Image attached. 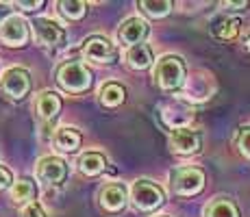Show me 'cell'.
Segmentation results:
<instances>
[{"mask_svg": "<svg viewBox=\"0 0 250 217\" xmlns=\"http://www.w3.org/2000/svg\"><path fill=\"white\" fill-rule=\"evenodd\" d=\"M57 83L68 94H83L91 85V72L81 61H65L57 67Z\"/></svg>", "mask_w": 250, "mask_h": 217, "instance_id": "6da1fadb", "label": "cell"}, {"mask_svg": "<svg viewBox=\"0 0 250 217\" xmlns=\"http://www.w3.org/2000/svg\"><path fill=\"white\" fill-rule=\"evenodd\" d=\"M155 83L163 91H176L185 83V63L181 57L167 55L157 61L155 65Z\"/></svg>", "mask_w": 250, "mask_h": 217, "instance_id": "7a4b0ae2", "label": "cell"}, {"mask_svg": "<svg viewBox=\"0 0 250 217\" xmlns=\"http://www.w3.org/2000/svg\"><path fill=\"white\" fill-rule=\"evenodd\" d=\"M131 197H133V202H135L137 209H142V211H155V209H159V206L163 204V189H161L159 185H155L152 180H146V178H142V180L133 182Z\"/></svg>", "mask_w": 250, "mask_h": 217, "instance_id": "3957f363", "label": "cell"}, {"mask_svg": "<svg viewBox=\"0 0 250 217\" xmlns=\"http://www.w3.org/2000/svg\"><path fill=\"white\" fill-rule=\"evenodd\" d=\"M0 91L13 100H22L31 91V74L24 67H9L0 79Z\"/></svg>", "mask_w": 250, "mask_h": 217, "instance_id": "277c9868", "label": "cell"}, {"mask_svg": "<svg viewBox=\"0 0 250 217\" xmlns=\"http://www.w3.org/2000/svg\"><path fill=\"white\" fill-rule=\"evenodd\" d=\"M83 57L87 61H94V63H104L107 65V63L118 61V48H115L107 37L91 35L83 43Z\"/></svg>", "mask_w": 250, "mask_h": 217, "instance_id": "5b68a950", "label": "cell"}, {"mask_svg": "<svg viewBox=\"0 0 250 217\" xmlns=\"http://www.w3.org/2000/svg\"><path fill=\"white\" fill-rule=\"evenodd\" d=\"M205 187V174L198 167H181L172 174V189L179 196H196Z\"/></svg>", "mask_w": 250, "mask_h": 217, "instance_id": "8992f818", "label": "cell"}, {"mask_svg": "<svg viewBox=\"0 0 250 217\" xmlns=\"http://www.w3.org/2000/svg\"><path fill=\"white\" fill-rule=\"evenodd\" d=\"M35 174L44 185H61V182L68 178L70 167H68V163L59 157H44L37 163Z\"/></svg>", "mask_w": 250, "mask_h": 217, "instance_id": "52a82bcc", "label": "cell"}, {"mask_svg": "<svg viewBox=\"0 0 250 217\" xmlns=\"http://www.w3.org/2000/svg\"><path fill=\"white\" fill-rule=\"evenodd\" d=\"M33 33H35L37 43L46 48L63 46V41H65V31L57 22L48 20V18H37L33 22Z\"/></svg>", "mask_w": 250, "mask_h": 217, "instance_id": "ba28073f", "label": "cell"}, {"mask_svg": "<svg viewBox=\"0 0 250 217\" xmlns=\"http://www.w3.org/2000/svg\"><path fill=\"white\" fill-rule=\"evenodd\" d=\"M0 41L7 46L20 48L28 41V24L20 16H11L0 24Z\"/></svg>", "mask_w": 250, "mask_h": 217, "instance_id": "9c48e42d", "label": "cell"}, {"mask_svg": "<svg viewBox=\"0 0 250 217\" xmlns=\"http://www.w3.org/2000/svg\"><path fill=\"white\" fill-rule=\"evenodd\" d=\"M200 133H196V130L191 128H176L170 133V148L174 150L176 154H185V157H189V154H196L200 150Z\"/></svg>", "mask_w": 250, "mask_h": 217, "instance_id": "30bf717a", "label": "cell"}, {"mask_svg": "<svg viewBox=\"0 0 250 217\" xmlns=\"http://www.w3.org/2000/svg\"><path fill=\"white\" fill-rule=\"evenodd\" d=\"M148 31L150 28H148V24L142 18H128L120 26L118 37H120V41L128 43V46H137V43H142L148 37Z\"/></svg>", "mask_w": 250, "mask_h": 217, "instance_id": "8fae6325", "label": "cell"}, {"mask_svg": "<svg viewBox=\"0 0 250 217\" xmlns=\"http://www.w3.org/2000/svg\"><path fill=\"white\" fill-rule=\"evenodd\" d=\"M100 204L107 211H122L124 204H126V189L120 182H111V185H104L103 191H100Z\"/></svg>", "mask_w": 250, "mask_h": 217, "instance_id": "7c38bea8", "label": "cell"}, {"mask_svg": "<svg viewBox=\"0 0 250 217\" xmlns=\"http://www.w3.org/2000/svg\"><path fill=\"white\" fill-rule=\"evenodd\" d=\"M35 111L44 122H52L61 111V98L55 91H42L35 100Z\"/></svg>", "mask_w": 250, "mask_h": 217, "instance_id": "4fadbf2b", "label": "cell"}, {"mask_svg": "<svg viewBox=\"0 0 250 217\" xmlns=\"http://www.w3.org/2000/svg\"><path fill=\"white\" fill-rule=\"evenodd\" d=\"M81 141H83L81 133L76 128H72V126L59 128L55 133V139H52V143H55V148L59 152H76L79 150V146H81Z\"/></svg>", "mask_w": 250, "mask_h": 217, "instance_id": "5bb4252c", "label": "cell"}, {"mask_svg": "<svg viewBox=\"0 0 250 217\" xmlns=\"http://www.w3.org/2000/svg\"><path fill=\"white\" fill-rule=\"evenodd\" d=\"M239 26H242V22H239L237 18L222 16L211 22V33H213L218 39H233V37H237Z\"/></svg>", "mask_w": 250, "mask_h": 217, "instance_id": "9a60e30c", "label": "cell"}, {"mask_svg": "<svg viewBox=\"0 0 250 217\" xmlns=\"http://www.w3.org/2000/svg\"><path fill=\"white\" fill-rule=\"evenodd\" d=\"M126 61H128V65L135 67V70H146V67L152 65L155 57H152V50L146 46V43H137V46L128 48Z\"/></svg>", "mask_w": 250, "mask_h": 217, "instance_id": "2e32d148", "label": "cell"}, {"mask_svg": "<svg viewBox=\"0 0 250 217\" xmlns=\"http://www.w3.org/2000/svg\"><path fill=\"white\" fill-rule=\"evenodd\" d=\"M107 167V158L100 152H83L79 157V170L87 176H96V174L104 172Z\"/></svg>", "mask_w": 250, "mask_h": 217, "instance_id": "e0dca14e", "label": "cell"}, {"mask_svg": "<svg viewBox=\"0 0 250 217\" xmlns=\"http://www.w3.org/2000/svg\"><path fill=\"white\" fill-rule=\"evenodd\" d=\"M124 100H126V89H124V85L107 83L100 89V102H103L104 107H118Z\"/></svg>", "mask_w": 250, "mask_h": 217, "instance_id": "ac0fdd59", "label": "cell"}, {"mask_svg": "<svg viewBox=\"0 0 250 217\" xmlns=\"http://www.w3.org/2000/svg\"><path fill=\"white\" fill-rule=\"evenodd\" d=\"M205 217H239V211L227 197H218L205 209Z\"/></svg>", "mask_w": 250, "mask_h": 217, "instance_id": "d6986e66", "label": "cell"}, {"mask_svg": "<svg viewBox=\"0 0 250 217\" xmlns=\"http://www.w3.org/2000/svg\"><path fill=\"white\" fill-rule=\"evenodd\" d=\"M33 197H35V185H33L31 180L22 178V180H18L16 185H13L11 200L16 202V204H31Z\"/></svg>", "mask_w": 250, "mask_h": 217, "instance_id": "ffe728a7", "label": "cell"}, {"mask_svg": "<svg viewBox=\"0 0 250 217\" xmlns=\"http://www.w3.org/2000/svg\"><path fill=\"white\" fill-rule=\"evenodd\" d=\"M61 11V16H65L68 20H81V18L87 16V4L79 2V0H65V2L57 4Z\"/></svg>", "mask_w": 250, "mask_h": 217, "instance_id": "44dd1931", "label": "cell"}, {"mask_svg": "<svg viewBox=\"0 0 250 217\" xmlns=\"http://www.w3.org/2000/svg\"><path fill=\"white\" fill-rule=\"evenodd\" d=\"M139 9H142L146 16H150V18H166L167 13L172 11V2L170 0H161V2L142 0V2H139Z\"/></svg>", "mask_w": 250, "mask_h": 217, "instance_id": "7402d4cb", "label": "cell"}, {"mask_svg": "<svg viewBox=\"0 0 250 217\" xmlns=\"http://www.w3.org/2000/svg\"><path fill=\"white\" fill-rule=\"evenodd\" d=\"M237 146H239V150H242L244 157H248V158H250V128H244L242 133H239V137H237Z\"/></svg>", "mask_w": 250, "mask_h": 217, "instance_id": "603a6c76", "label": "cell"}, {"mask_svg": "<svg viewBox=\"0 0 250 217\" xmlns=\"http://www.w3.org/2000/svg\"><path fill=\"white\" fill-rule=\"evenodd\" d=\"M22 217H48V215L44 213V209H42V206L37 204V202H31V204L24 206Z\"/></svg>", "mask_w": 250, "mask_h": 217, "instance_id": "cb8c5ba5", "label": "cell"}, {"mask_svg": "<svg viewBox=\"0 0 250 217\" xmlns=\"http://www.w3.org/2000/svg\"><path fill=\"white\" fill-rule=\"evenodd\" d=\"M13 185V174L11 170H7V167L0 163V189H7V187Z\"/></svg>", "mask_w": 250, "mask_h": 217, "instance_id": "d4e9b609", "label": "cell"}, {"mask_svg": "<svg viewBox=\"0 0 250 217\" xmlns=\"http://www.w3.org/2000/svg\"><path fill=\"white\" fill-rule=\"evenodd\" d=\"M248 4H250V2H224L222 7H227L229 11H246Z\"/></svg>", "mask_w": 250, "mask_h": 217, "instance_id": "484cf974", "label": "cell"}, {"mask_svg": "<svg viewBox=\"0 0 250 217\" xmlns=\"http://www.w3.org/2000/svg\"><path fill=\"white\" fill-rule=\"evenodd\" d=\"M20 7H26L28 11H33V9H37V7H44V2L42 0H37V2H18Z\"/></svg>", "mask_w": 250, "mask_h": 217, "instance_id": "4316f807", "label": "cell"}, {"mask_svg": "<svg viewBox=\"0 0 250 217\" xmlns=\"http://www.w3.org/2000/svg\"><path fill=\"white\" fill-rule=\"evenodd\" d=\"M242 48L246 52H250V31L246 33V35H244V39H242Z\"/></svg>", "mask_w": 250, "mask_h": 217, "instance_id": "83f0119b", "label": "cell"}, {"mask_svg": "<svg viewBox=\"0 0 250 217\" xmlns=\"http://www.w3.org/2000/svg\"><path fill=\"white\" fill-rule=\"evenodd\" d=\"M163 217H166V215H163Z\"/></svg>", "mask_w": 250, "mask_h": 217, "instance_id": "f1b7e54d", "label": "cell"}]
</instances>
